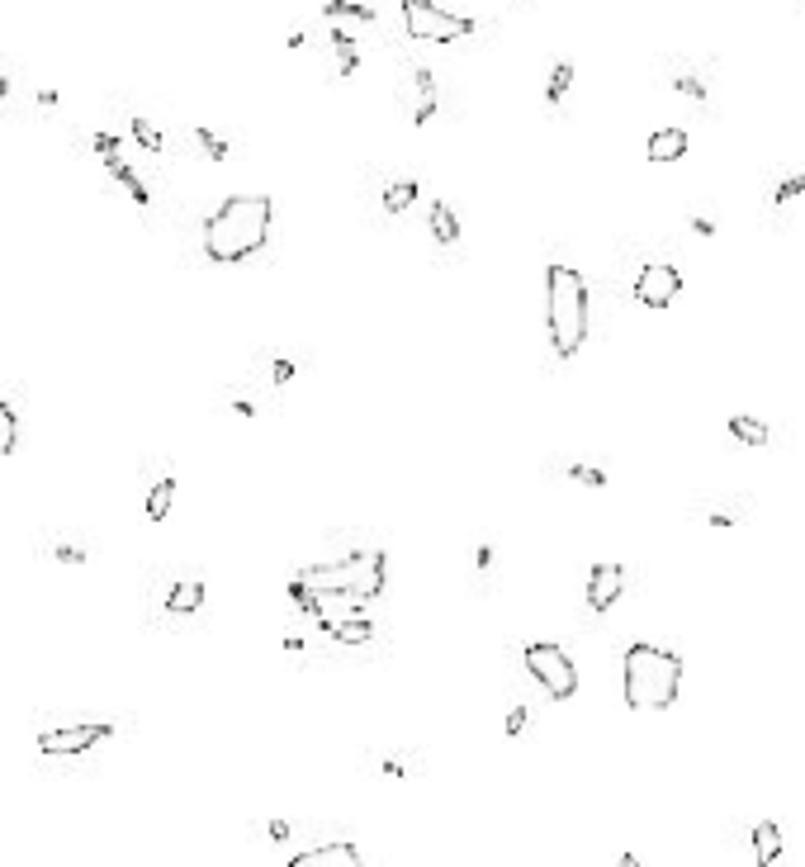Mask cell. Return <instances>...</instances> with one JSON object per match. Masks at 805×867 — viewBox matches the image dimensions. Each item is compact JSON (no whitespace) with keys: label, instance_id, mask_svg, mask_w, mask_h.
<instances>
[{"label":"cell","instance_id":"cell-1","mask_svg":"<svg viewBox=\"0 0 805 867\" xmlns=\"http://www.w3.org/2000/svg\"><path fill=\"white\" fill-rule=\"evenodd\" d=\"M270 233H275V204L270 195H228L214 214L204 218V256L214 266H237L251 261L256 252H266Z\"/></svg>","mask_w":805,"mask_h":867},{"label":"cell","instance_id":"cell-2","mask_svg":"<svg viewBox=\"0 0 805 867\" xmlns=\"http://www.w3.org/2000/svg\"><path fill=\"white\" fill-rule=\"evenodd\" d=\"M588 280L573 266H545V332H550V351L555 361H573L583 342H588Z\"/></svg>","mask_w":805,"mask_h":867},{"label":"cell","instance_id":"cell-3","mask_svg":"<svg viewBox=\"0 0 805 867\" xmlns=\"http://www.w3.org/2000/svg\"><path fill=\"white\" fill-rule=\"evenodd\" d=\"M682 654L663 650V645H630L621 659V692H626L630 711H668L682 692Z\"/></svg>","mask_w":805,"mask_h":867},{"label":"cell","instance_id":"cell-4","mask_svg":"<svg viewBox=\"0 0 805 867\" xmlns=\"http://www.w3.org/2000/svg\"><path fill=\"white\" fill-rule=\"evenodd\" d=\"M299 583L308 588H332V593H356V597H379L384 583H389V555L384 550H351V555H337V560L322 564H304L299 569Z\"/></svg>","mask_w":805,"mask_h":867},{"label":"cell","instance_id":"cell-5","mask_svg":"<svg viewBox=\"0 0 805 867\" xmlns=\"http://www.w3.org/2000/svg\"><path fill=\"white\" fill-rule=\"evenodd\" d=\"M109 740H114V725L109 721H53V725L38 730L34 744H38L43 759L67 763V759H86V754H95V749Z\"/></svg>","mask_w":805,"mask_h":867},{"label":"cell","instance_id":"cell-6","mask_svg":"<svg viewBox=\"0 0 805 867\" xmlns=\"http://www.w3.org/2000/svg\"><path fill=\"white\" fill-rule=\"evenodd\" d=\"M521 664H526L531 683H536L540 692L550 697V702H569L573 692H578V669H573L569 650H559V645H550V640H536V645H526Z\"/></svg>","mask_w":805,"mask_h":867},{"label":"cell","instance_id":"cell-7","mask_svg":"<svg viewBox=\"0 0 805 867\" xmlns=\"http://www.w3.org/2000/svg\"><path fill=\"white\" fill-rule=\"evenodd\" d=\"M403 24H408L412 38H422V43H460V38H469L479 24L465 15H450V10H441L436 0H403Z\"/></svg>","mask_w":805,"mask_h":867},{"label":"cell","instance_id":"cell-8","mask_svg":"<svg viewBox=\"0 0 805 867\" xmlns=\"http://www.w3.org/2000/svg\"><path fill=\"white\" fill-rule=\"evenodd\" d=\"M34 555L48 564H90L95 560V541L81 536V531H67V526H43L34 541Z\"/></svg>","mask_w":805,"mask_h":867},{"label":"cell","instance_id":"cell-9","mask_svg":"<svg viewBox=\"0 0 805 867\" xmlns=\"http://www.w3.org/2000/svg\"><path fill=\"white\" fill-rule=\"evenodd\" d=\"M682 294V271L668 261H644L635 275V304L640 308H668Z\"/></svg>","mask_w":805,"mask_h":867},{"label":"cell","instance_id":"cell-10","mask_svg":"<svg viewBox=\"0 0 805 867\" xmlns=\"http://www.w3.org/2000/svg\"><path fill=\"white\" fill-rule=\"evenodd\" d=\"M398 100H403V109H408V119L417 128L431 124L436 119V76L427 72V67H417V62H408L403 67V81H398Z\"/></svg>","mask_w":805,"mask_h":867},{"label":"cell","instance_id":"cell-11","mask_svg":"<svg viewBox=\"0 0 805 867\" xmlns=\"http://www.w3.org/2000/svg\"><path fill=\"white\" fill-rule=\"evenodd\" d=\"M749 517H753L749 493H711V498L687 503V522H701V526H739Z\"/></svg>","mask_w":805,"mask_h":867},{"label":"cell","instance_id":"cell-12","mask_svg":"<svg viewBox=\"0 0 805 867\" xmlns=\"http://www.w3.org/2000/svg\"><path fill=\"white\" fill-rule=\"evenodd\" d=\"M621 593H626V569L616 560L592 564V574H588V607L592 612H611V607L621 602Z\"/></svg>","mask_w":805,"mask_h":867},{"label":"cell","instance_id":"cell-13","mask_svg":"<svg viewBox=\"0 0 805 867\" xmlns=\"http://www.w3.org/2000/svg\"><path fill=\"white\" fill-rule=\"evenodd\" d=\"M805 195V171H782L763 181V214L768 218H787L796 209V199Z\"/></svg>","mask_w":805,"mask_h":867},{"label":"cell","instance_id":"cell-14","mask_svg":"<svg viewBox=\"0 0 805 867\" xmlns=\"http://www.w3.org/2000/svg\"><path fill=\"white\" fill-rule=\"evenodd\" d=\"M285 863L289 867H360V863H370V858L356 844H308V849H299Z\"/></svg>","mask_w":805,"mask_h":867},{"label":"cell","instance_id":"cell-15","mask_svg":"<svg viewBox=\"0 0 805 867\" xmlns=\"http://www.w3.org/2000/svg\"><path fill=\"white\" fill-rule=\"evenodd\" d=\"M318 631L332 635L341 650H360V645H370V640L379 635V626L365 612H360V616H346V621H332V626H318Z\"/></svg>","mask_w":805,"mask_h":867},{"label":"cell","instance_id":"cell-16","mask_svg":"<svg viewBox=\"0 0 805 867\" xmlns=\"http://www.w3.org/2000/svg\"><path fill=\"white\" fill-rule=\"evenodd\" d=\"M753 863H782V849H787V839H782V825L777 820H758L753 825Z\"/></svg>","mask_w":805,"mask_h":867},{"label":"cell","instance_id":"cell-17","mask_svg":"<svg viewBox=\"0 0 805 867\" xmlns=\"http://www.w3.org/2000/svg\"><path fill=\"white\" fill-rule=\"evenodd\" d=\"M171 503H176V474L161 470L152 484H147V498H143V512L147 522H166V512H171Z\"/></svg>","mask_w":805,"mask_h":867},{"label":"cell","instance_id":"cell-18","mask_svg":"<svg viewBox=\"0 0 805 867\" xmlns=\"http://www.w3.org/2000/svg\"><path fill=\"white\" fill-rule=\"evenodd\" d=\"M644 157H649V162H659V166L687 157V128H659V133H649Z\"/></svg>","mask_w":805,"mask_h":867},{"label":"cell","instance_id":"cell-19","mask_svg":"<svg viewBox=\"0 0 805 867\" xmlns=\"http://www.w3.org/2000/svg\"><path fill=\"white\" fill-rule=\"evenodd\" d=\"M431 237L441 242V247H460V214L450 209L446 199H431Z\"/></svg>","mask_w":805,"mask_h":867},{"label":"cell","instance_id":"cell-20","mask_svg":"<svg viewBox=\"0 0 805 867\" xmlns=\"http://www.w3.org/2000/svg\"><path fill=\"white\" fill-rule=\"evenodd\" d=\"M128 138L143 147L147 157H166V147H171L166 143V133H161L152 119H143V114H128Z\"/></svg>","mask_w":805,"mask_h":867},{"label":"cell","instance_id":"cell-21","mask_svg":"<svg viewBox=\"0 0 805 867\" xmlns=\"http://www.w3.org/2000/svg\"><path fill=\"white\" fill-rule=\"evenodd\" d=\"M190 147H195L199 157H209V162H233V152L237 147L223 138V133H214V128H190Z\"/></svg>","mask_w":805,"mask_h":867},{"label":"cell","instance_id":"cell-22","mask_svg":"<svg viewBox=\"0 0 805 867\" xmlns=\"http://www.w3.org/2000/svg\"><path fill=\"white\" fill-rule=\"evenodd\" d=\"M417 199H422V181H417V176L389 181V185H384V214H408Z\"/></svg>","mask_w":805,"mask_h":867},{"label":"cell","instance_id":"cell-23","mask_svg":"<svg viewBox=\"0 0 805 867\" xmlns=\"http://www.w3.org/2000/svg\"><path fill=\"white\" fill-rule=\"evenodd\" d=\"M375 773L389 782H412L427 773V759H403V754H375Z\"/></svg>","mask_w":805,"mask_h":867},{"label":"cell","instance_id":"cell-24","mask_svg":"<svg viewBox=\"0 0 805 867\" xmlns=\"http://www.w3.org/2000/svg\"><path fill=\"white\" fill-rule=\"evenodd\" d=\"M19 436H24V422H19V408L0 394V455L19 451Z\"/></svg>","mask_w":805,"mask_h":867},{"label":"cell","instance_id":"cell-25","mask_svg":"<svg viewBox=\"0 0 805 867\" xmlns=\"http://www.w3.org/2000/svg\"><path fill=\"white\" fill-rule=\"evenodd\" d=\"M668 81H673V91H678L682 100H692V105H706V100H711V86H706V81H701L692 67H673V72H668Z\"/></svg>","mask_w":805,"mask_h":867},{"label":"cell","instance_id":"cell-26","mask_svg":"<svg viewBox=\"0 0 805 867\" xmlns=\"http://www.w3.org/2000/svg\"><path fill=\"white\" fill-rule=\"evenodd\" d=\"M322 15L332 19V24H375V10H370V5H356V0H327Z\"/></svg>","mask_w":805,"mask_h":867},{"label":"cell","instance_id":"cell-27","mask_svg":"<svg viewBox=\"0 0 805 867\" xmlns=\"http://www.w3.org/2000/svg\"><path fill=\"white\" fill-rule=\"evenodd\" d=\"M327 38H332V48H337V72H341V76H351V72L360 67L356 38L346 34V24H332V34H327Z\"/></svg>","mask_w":805,"mask_h":867},{"label":"cell","instance_id":"cell-28","mask_svg":"<svg viewBox=\"0 0 805 867\" xmlns=\"http://www.w3.org/2000/svg\"><path fill=\"white\" fill-rule=\"evenodd\" d=\"M730 436L734 441H744V446H768V422H758V417H730Z\"/></svg>","mask_w":805,"mask_h":867},{"label":"cell","instance_id":"cell-29","mask_svg":"<svg viewBox=\"0 0 805 867\" xmlns=\"http://www.w3.org/2000/svg\"><path fill=\"white\" fill-rule=\"evenodd\" d=\"M687 228H692L701 242H711V237H720V228H725V223L716 218V209H711V204H692V209H687Z\"/></svg>","mask_w":805,"mask_h":867},{"label":"cell","instance_id":"cell-30","mask_svg":"<svg viewBox=\"0 0 805 867\" xmlns=\"http://www.w3.org/2000/svg\"><path fill=\"white\" fill-rule=\"evenodd\" d=\"M564 479H573V484H583V488H607L611 470H602V465H583V460H569V465H564Z\"/></svg>","mask_w":805,"mask_h":867},{"label":"cell","instance_id":"cell-31","mask_svg":"<svg viewBox=\"0 0 805 867\" xmlns=\"http://www.w3.org/2000/svg\"><path fill=\"white\" fill-rule=\"evenodd\" d=\"M493 569H498V545H493V541H479V550H474V574H479V593H488V588H493Z\"/></svg>","mask_w":805,"mask_h":867},{"label":"cell","instance_id":"cell-32","mask_svg":"<svg viewBox=\"0 0 805 867\" xmlns=\"http://www.w3.org/2000/svg\"><path fill=\"white\" fill-rule=\"evenodd\" d=\"M90 152L100 157V166L119 162V157H124V138H114V133H90Z\"/></svg>","mask_w":805,"mask_h":867},{"label":"cell","instance_id":"cell-33","mask_svg":"<svg viewBox=\"0 0 805 867\" xmlns=\"http://www.w3.org/2000/svg\"><path fill=\"white\" fill-rule=\"evenodd\" d=\"M569 86H573V62H555V72H550V86H545V100H550V105H559V100L569 95Z\"/></svg>","mask_w":805,"mask_h":867},{"label":"cell","instance_id":"cell-34","mask_svg":"<svg viewBox=\"0 0 805 867\" xmlns=\"http://www.w3.org/2000/svg\"><path fill=\"white\" fill-rule=\"evenodd\" d=\"M502 730H507L512 740H517V735H526V730H531V706H526V702L507 706V721H502Z\"/></svg>","mask_w":805,"mask_h":867},{"label":"cell","instance_id":"cell-35","mask_svg":"<svg viewBox=\"0 0 805 867\" xmlns=\"http://www.w3.org/2000/svg\"><path fill=\"white\" fill-rule=\"evenodd\" d=\"M294 830H299V825H294V820H270V825H261V839H270V844H285V839H294Z\"/></svg>","mask_w":805,"mask_h":867},{"label":"cell","instance_id":"cell-36","mask_svg":"<svg viewBox=\"0 0 805 867\" xmlns=\"http://www.w3.org/2000/svg\"><path fill=\"white\" fill-rule=\"evenodd\" d=\"M38 109L48 114V109H57V91H38Z\"/></svg>","mask_w":805,"mask_h":867},{"label":"cell","instance_id":"cell-37","mask_svg":"<svg viewBox=\"0 0 805 867\" xmlns=\"http://www.w3.org/2000/svg\"><path fill=\"white\" fill-rule=\"evenodd\" d=\"M5 95H10V81H5V76H0V105H5Z\"/></svg>","mask_w":805,"mask_h":867}]
</instances>
